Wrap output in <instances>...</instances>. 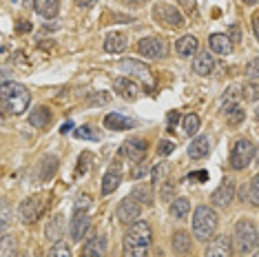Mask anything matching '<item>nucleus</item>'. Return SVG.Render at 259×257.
<instances>
[{
	"mask_svg": "<svg viewBox=\"0 0 259 257\" xmlns=\"http://www.w3.org/2000/svg\"><path fill=\"white\" fill-rule=\"evenodd\" d=\"M131 197H138V204H151V202H153L151 189H146V186H138V189L133 191Z\"/></svg>",
	"mask_w": 259,
	"mask_h": 257,
	"instance_id": "nucleus-35",
	"label": "nucleus"
},
{
	"mask_svg": "<svg viewBox=\"0 0 259 257\" xmlns=\"http://www.w3.org/2000/svg\"><path fill=\"white\" fill-rule=\"evenodd\" d=\"M138 54L142 58H151V60H160L166 56V42L160 36H149L138 42Z\"/></svg>",
	"mask_w": 259,
	"mask_h": 257,
	"instance_id": "nucleus-7",
	"label": "nucleus"
},
{
	"mask_svg": "<svg viewBox=\"0 0 259 257\" xmlns=\"http://www.w3.org/2000/svg\"><path fill=\"white\" fill-rule=\"evenodd\" d=\"M224 115H226V122H228V124L237 126V124H241V122H244L246 111H244V107H241V104L233 102V104H226V111H224Z\"/></svg>",
	"mask_w": 259,
	"mask_h": 257,
	"instance_id": "nucleus-28",
	"label": "nucleus"
},
{
	"mask_svg": "<svg viewBox=\"0 0 259 257\" xmlns=\"http://www.w3.org/2000/svg\"><path fill=\"white\" fill-rule=\"evenodd\" d=\"M248 202L252 206L259 204V178H252L250 184H248Z\"/></svg>",
	"mask_w": 259,
	"mask_h": 257,
	"instance_id": "nucleus-36",
	"label": "nucleus"
},
{
	"mask_svg": "<svg viewBox=\"0 0 259 257\" xmlns=\"http://www.w3.org/2000/svg\"><path fill=\"white\" fill-rule=\"evenodd\" d=\"M217 224H220V218H217L213 206H197L195 208V213H193V235H195L199 242L213 239L217 233Z\"/></svg>",
	"mask_w": 259,
	"mask_h": 257,
	"instance_id": "nucleus-2",
	"label": "nucleus"
},
{
	"mask_svg": "<svg viewBox=\"0 0 259 257\" xmlns=\"http://www.w3.org/2000/svg\"><path fill=\"white\" fill-rule=\"evenodd\" d=\"M233 246L239 255L252 253L257 246V226L250 220H239L233 231Z\"/></svg>",
	"mask_w": 259,
	"mask_h": 257,
	"instance_id": "nucleus-3",
	"label": "nucleus"
},
{
	"mask_svg": "<svg viewBox=\"0 0 259 257\" xmlns=\"http://www.w3.org/2000/svg\"><path fill=\"white\" fill-rule=\"evenodd\" d=\"M75 138H80V140H91L93 138V133L89 131V126H80V128H75Z\"/></svg>",
	"mask_w": 259,
	"mask_h": 257,
	"instance_id": "nucleus-44",
	"label": "nucleus"
},
{
	"mask_svg": "<svg viewBox=\"0 0 259 257\" xmlns=\"http://www.w3.org/2000/svg\"><path fill=\"white\" fill-rule=\"evenodd\" d=\"M182 128H184V133L188 138L195 136V133L199 131V115L195 113H186L184 118H182Z\"/></svg>",
	"mask_w": 259,
	"mask_h": 257,
	"instance_id": "nucleus-32",
	"label": "nucleus"
},
{
	"mask_svg": "<svg viewBox=\"0 0 259 257\" xmlns=\"http://www.w3.org/2000/svg\"><path fill=\"white\" fill-rule=\"evenodd\" d=\"M131 3H133V5H138V7H140V5H146L149 0H131Z\"/></svg>",
	"mask_w": 259,
	"mask_h": 257,
	"instance_id": "nucleus-54",
	"label": "nucleus"
},
{
	"mask_svg": "<svg viewBox=\"0 0 259 257\" xmlns=\"http://www.w3.org/2000/svg\"><path fill=\"white\" fill-rule=\"evenodd\" d=\"M29 29H31V22H27V20H20V22H18V31H20V33L29 31Z\"/></svg>",
	"mask_w": 259,
	"mask_h": 257,
	"instance_id": "nucleus-50",
	"label": "nucleus"
},
{
	"mask_svg": "<svg viewBox=\"0 0 259 257\" xmlns=\"http://www.w3.org/2000/svg\"><path fill=\"white\" fill-rule=\"evenodd\" d=\"M89 162H91V155L89 153H82L80 155V166H78V171H75V175H82V173L89 171Z\"/></svg>",
	"mask_w": 259,
	"mask_h": 257,
	"instance_id": "nucleus-41",
	"label": "nucleus"
},
{
	"mask_svg": "<svg viewBox=\"0 0 259 257\" xmlns=\"http://www.w3.org/2000/svg\"><path fill=\"white\" fill-rule=\"evenodd\" d=\"M56 168H58V157H56V155L42 157V162H40V175H38V180H40V182L49 180L51 175L56 173Z\"/></svg>",
	"mask_w": 259,
	"mask_h": 257,
	"instance_id": "nucleus-30",
	"label": "nucleus"
},
{
	"mask_svg": "<svg viewBox=\"0 0 259 257\" xmlns=\"http://www.w3.org/2000/svg\"><path fill=\"white\" fill-rule=\"evenodd\" d=\"M178 120H180V113H178V111H170V113H168V118H166V122H168V128H170V131H173V126L178 124Z\"/></svg>",
	"mask_w": 259,
	"mask_h": 257,
	"instance_id": "nucleus-46",
	"label": "nucleus"
},
{
	"mask_svg": "<svg viewBox=\"0 0 259 257\" xmlns=\"http://www.w3.org/2000/svg\"><path fill=\"white\" fill-rule=\"evenodd\" d=\"M122 151L131 162H142L146 151H149V144H146L144 138H128L124 144H122Z\"/></svg>",
	"mask_w": 259,
	"mask_h": 257,
	"instance_id": "nucleus-9",
	"label": "nucleus"
},
{
	"mask_svg": "<svg viewBox=\"0 0 259 257\" xmlns=\"http://www.w3.org/2000/svg\"><path fill=\"white\" fill-rule=\"evenodd\" d=\"M231 42H239V27L237 25H231Z\"/></svg>",
	"mask_w": 259,
	"mask_h": 257,
	"instance_id": "nucleus-49",
	"label": "nucleus"
},
{
	"mask_svg": "<svg viewBox=\"0 0 259 257\" xmlns=\"http://www.w3.org/2000/svg\"><path fill=\"white\" fill-rule=\"evenodd\" d=\"M170 244H173V253L178 257H186L193 250L191 235H188L186 231H178V233H175L173 239H170Z\"/></svg>",
	"mask_w": 259,
	"mask_h": 257,
	"instance_id": "nucleus-17",
	"label": "nucleus"
},
{
	"mask_svg": "<svg viewBox=\"0 0 259 257\" xmlns=\"http://www.w3.org/2000/svg\"><path fill=\"white\" fill-rule=\"evenodd\" d=\"M175 51L182 56V58H193L199 51V40L195 36H182L178 42H175Z\"/></svg>",
	"mask_w": 259,
	"mask_h": 257,
	"instance_id": "nucleus-16",
	"label": "nucleus"
},
{
	"mask_svg": "<svg viewBox=\"0 0 259 257\" xmlns=\"http://www.w3.org/2000/svg\"><path fill=\"white\" fill-rule=\"evenodd\" d=\"M0 257H18V244H16L14 235L0 237Z\"/></svg>",
	"mask_w": 259,
	"mask_h": 257,
	"instance_id": "nucleus-31",
	"label": "nucleus"
},
{
	"mask_svg": "<svg viewBox=\"0 0 259 257\" xmlns=\"http://www.w3.org/2000/svg\"><path fill=\"white\" fill-rule=\"evenodd\" d=\"M140 215H142V204H138L133 197H126V200L117 206V220H120L122 224H131V222L140 220Z\"/></svg>",
	"mask_w": 259,
	"mask_h": 257,
	"instance_id": "nucleus-11",
	"label": "nucleus"
},
{
	"mask_svg": "<svg viewBox=\"0 0 259 257\" xmlns=\"http://www.w3.org/2000/svg\"><path fill=\"white\" fill-rule=\"evenodd\" d=\"M11 215H14V213H11L9 204L0 200V235H3V233L9 229V224H11Z\"/></svg>",
	"mask_w": 259,
	"mask_h": 257,
	"instance_id": "nucleus-33",
	"label": "nucleus"
},
{
	"mask_svg": "<svg viewBox=\"0 0 259 257\" xmlns=\"http://www.w3.org/2000/svg\"><path fill=\"white\" fill-rule=\"evenodd\" d=\"M257 22H259V18H257V14L252 16V33H255V38L259 36V27H257Z\"/></svg>",
	"mask_w": 259,
	"mask_h": 257,
	"instance_id": "nucleus-52",
	"label": "nucleus"
},
{
	"mask_svg": "<svg viewBox=\"0 0 259 257\" xmlns=\"http://www.w3.org/2000/svg\"><path fill=\"white\" fill-rule=\"evenodd\" d=\"M71 128H73V124H71V122H67V124H62L60 133H67V131H71Z\"/></svg>",
	"mask_w": 259,
	"mask_h": 257,
	"instance_id": "nucleus-53",
	"label": "nucleus"
},
{
	"mask_svg": "<svg viewBox=\"0 0 259 257\" xmlns=\"http://www.w3.org/2000/svg\"><path fill=\"white\" fill-rule=\"evenodd\" d=\"M252 257H257V255H252Z\"/></svg>",
	"mask_w": 259,
	"mask_h": 257,
	"instance_id": "nucleus-58",
	"label": "nucleus"
},
{
	"mask_svg": "<svg viewBox=\"0 0 259 257\" xmlns=\"http://www.w3.org/2000/svg\"><path fill=\"white\" fill-rule=\"evenodd\" d=\"M62 233H64V218L58 213V215H54V218H49V222H47L45 235H47V239H51V242H60Z\"/></svg>",
	"mask_w": 259,
	"mask_h": 257,
	"instance_id": "nucleus-20",
	"label": "nucleus"
},
{
	"mask_svg": "<svg viewBox=\"0 0 259 257\" xmlns=\"http://www.w3.org/2000/svg\"><path fill=\"white\" fill-rule=\"evenodd\" d=\"M22 3H25V7H31V5L36 3V0H22Z\"/></svg>",
	"mask_w": 259,
	"mask_h": 257,
	"instance_id": "nucleus-55",
	"label": "nucleus"
},
{
	"mask_svg": "<svg viewBox=\"0 0 259 257\" xmlns=\"http://www.w3.org/2000/svg\"><path fill=\"white\" fill-rule=\"evenodd\" d=\"M244 3H246V5H257L259 0H244Z\"/></svg>",
	"mask_w": 259,
	"mask_h": 257,
	"instance_id": "nucleus-56",
	"label": "nucleus"
},
{
	"mask_svg": "<svg viewBox=\"0 0 259 257\" xmlns=\"http://www.w3.org/2000/svg\"><path fill=\"white\" fill-rule=\"evenodd\" d=\"M113 87H115V91L120 93V98H124L126 102L138 100V96H140V87L135 84V82H131L128 78H117L115 82H113Z\"/></svg>",
	"mask_w": 259,
	"mask_h": 257,
	"instance_id": "nucleus-14",
	"label": "nucleus"
},
{
	"mask_svg": "<svg viewBox=\"0 0 259 257\" xmlns=\"http://www.w3.org/2000/svg\"><path fill=\"white\" fill-rule=\"evenodd\" d=\"M31 102L27 87H22L20 82H3L0 84V104L3 109L11 115H22Z\"/></svg>",
	"mask_w": 259,
	"mask_h": 257,
	"instance_id": "nucleus-1",
	"label": "nucleus"
},
{
	"mask_svg": "<svg viewBox=\"0 0 259 257\" xmlns=\"http://www.w3.org/2000/svg\"><path fill=\"white\" fill-rule=\"evenodd\" d=\"M188 213H191V202H188L186 197H178V200H173V204H170V218L173 220H184Z\"/></svg>",
	"mask_w": 259,
	"mask_h": 257,
	"instance_id": "nucleus-29",
	"label": "nucleus"
},
{
	"mask_svg": "<svg viewBox=\"0 0 259 257\" xmlns=\"http://www.w3.org/2000/svg\"><path fill=\"white\" fill-rule=\"evenodd\" d=\"M248 78H250V82H257V58H252L248 64Z\"/></svg>",
	"mask_w": 259,
	"mask_h": 257,
	"instance_id": "nucleus-43",
	"label": "nucleus"
},
{
	"mask_svg": "<svg viewBox=\"0 0 259 257\" xmlns=\"http://www.w3.org/2000/svg\"><path fill=\"white\" fill-rule=\"evenodd\" d=\"M175 193V184L170 180H162V189H160V197L162 200H170Z\"/></svg>",
	"mask_w": 259,
	"mask_h": 257,
	"instance_id": "nucleus-39",
	"label": "nucleus"
},
{
	"mask_svg": "<svg viewBox=\"0 0 259 257\" xmlns=\"http://www.w3.org/2000/svg\"><path fill=\"white\" fill-rule=\"evenodd\" d=\"M144 175H146V166H144V164L135 166L133 171H131V178H133V180H140V178H144Z\"/></svg>",
	"mask_w": 259,
	"mask_h": 257,
	"instance_id": "nucleus-45",
	"label": "nucleus"
},
{
	"mask_svg": "<svg viewBox=\"0 0 259 257\" xmlns=\"http://www.w3.org/2000/svg\"><path fill=\"white\" fill-rule=\"evenodd\" d=\"M104 126L111 128V131H126V128H133L135 122L126 115H120V113H109L104 118Z\"/></svg>",
	"mask_w": 259,
	"mask_h": 257,
	"instance_id": "nucleus-23",
	"label": "nucleus"
},
{
	"mask_svg": "<svg viewBox=\"0 0 259 257\" xmlns=\"http://www.w3.org/2000/svg\"><path fill=\"white\" fill-rule=\"evenodd\" d=\"M120 69L124 73L140 75V78H142L146 84H151V71H149V67H146V64L138 62V60H124V62H120Z\"/></svg>",
	"mask_w": 259,
	"mask_h": 257,
	"instance_id": "nucleus-21",
	"label": "nucleus"
},
{
	"mask_svg": "<svg viewBox=\"0 0 259 257\" xmlns=\"http://www.w3.org/2000/svg\"><path fill=\"white\" fill-rule=\"evenodd\" d=\"M153 242V231L144 220L131 222L128 231L124 233V244H135V246H151Z\"/></svg>",
	"mask_w": 259,
	"mask_h": 257,
	"instance_id": "nucleus-6",
	"label": "nucleus"
},
{
	"mask_svg": "<svg viewBox=\"0 0 259 257\" xmlns=\"http://www.w3.org/2000/svg\"><path fill=\"white\" fill-rule=\"evenodd\" d=\"M126 47H128V42H126L124 33H109V36L104 38V51H109V54H122Z\"/></svg>",
	"mask_w": 259,
	"mask_h": 257,
	"instance_id": "nucleus-24",
	"label": "nucleus"
},
{
	"mask_svg": "<svg viewBox=\"0 0 259 257\" xmlns=\"http://www.w3.org/2000/svg\"><path fill=\"white\" fill-rule=\"evenodd\" d=\"M173 149H175V142H170V140H162L160 147H157V153L168 155V153H173Z\"/></svg>",
	"mask_w": 259,
	"mask_h": 257,
	"instance_id": "nucleus-40",
	"label": "nucleus"
},
{
	"mask_svg": "<svg viewBox=\"0 0 259 257\" xmlns=\"http://www.w3.org/2000/svg\"><path fill=\"white\" fill-rule=\"evenodd\" d=\"M49 122H51V111L47 107H36L29 115V124L36 128H45Z\"/></svg>",
	"mask_w": 259,
	"mask_h": 257,
	"instance_id": "nucleus-26",
	"label": "nucleus"
},
{
	"mask_svg": "<svg viewBox=\"0 0 259 257\" xmlns=\"http://www.w3.org/2000/svg\"><path fill=\"white\" fill-rule=\"evenodd\" d=\"M252 157H255V144L246 138H239L233 144V151H231V166L235 171H241V168H246L250 164Z\"/></svg>",
	"mask_w": 259,
	"mask_h": 257,
	"instance_id": "nucleus-5",
	"label": "nucleus"
},
{
	"mask_svg": "<svg viewBox=\"0 0 259 257\" xmlns=\"http://www.w3.org/2000/svg\"><path fill=\"white\" fill-rule=\"evenodd\" d=\"M166 173H168V164H166V162H160V164H155V168L151 171L153 182H162V180L166 178Z\"/></svg>",
	"mask_w": 259,
	"mask_h": 257,
	"instance_id": "nucleus-37",
	"label": "nucleus"
},
{
	"mask_svg": "<svg viewBox=\"0 0 259 257\" xmlns=\"http://www.w3.org/2000/svg\"><path fill=\"white\" fill-rule=\"evenodd\" d=\"M96 3H98V0H75V5H78L80 9H91Z\"/></svg>",
	"mask_w": 259,
	"mask_h": 257,
	"instance_id": "nucleus-47",
	"label": "nucleus"
},
{
	"mask_svg": "<svg viewBox=\"0 0 259 257\" xmlns=\"http://www.w3.org/2000/svg\"><path fill=\"white\" fill-rule=\"evenodd\" d=\"M191 180H208V173H206V171H197V173H191Z\"/></svg>",
	"mask_w": 259,
	"mask_h": 257,
	"instance_id": "nucleus-51",
	"label": "nucleus"
},
{
	"mask_svg": "<svg viewBox=\"0 0 259 257\" xmlns=\"http://www.w3.org/2000/svg\"><path fill=\"white\" fill-rule=\"evenodd\" d=\"M45 195H31V197H27L25 202L20 204V220L25 222V224H33L40 215H42L45 211Z\"/></svg>",
	"mask_w": 259,
	"mask_h": 257,
	"instance_id": "nucleus-8",
	"label": "nucleus"
},
{
	"mask_svg": "<svg viewBox=\"0 0 259 257\" xmlns=\"http://www.w3.org/2000/svg\"><path fill=\"white\" fill-rule=\"evenodd\" d=\"M246 98H248L250 102H257V82H250L248 87H246Z\"/></svg>",
	"mask_w": 259,
	"mask_h": 257,
	"instance_id": "nucleus-42",
	"label": "nucleus"
},
{
	"mask_svg": "<svg viewBox=\"0 0 259 257\" xmlns=\"http://www.w3.org/2000/svg\"><path fill=\"white\" fill-rule=\"evenodd\" d=\"M208 45L213 49V54H220V56H228L233 51V42L228 38V33H213L208 38Z\"/></svg>",
	"mask_w": 259,
	"mask_h": 257,
	"instance_id": "nucleus-19",
	"label": "nucleus"
},
{
	"mask_svg": "<svg viewBox=\"0 0 259 257\" xmlns=\"http://www.w3.org/2000/svg\"><path fill=\"white\" fill-rule=\"evenodd\" d=\"M153 18L160 22V25L168 27V29L184 27V16H182L180 9L170 3H157L155 7H153Z\"/></svg>",
	"mask_w": 259,
	"mask_h": 257,
	"instance_id": "nucleus-4",
	"label": "nucleus"
},
{
	"mask_svg": "<svg viewBox=\"0 0 259 257\" xmlns=\"http://www.w3.org/2000/svg\"><path fill=\"white\" fill-rule=\"evenodd\" d=\"M11 3H16V0H11Z\"/></svg>",
	"mask_w": 259,
	"mask_h": 257,
	"instance_id": "nucleus-57",
	"label": "nucleus"
},
{
	"mask_svg": "<svg viewBox=\"0 0 259 257\" xmlns=\"http://www.w3.org/2000/svg\"><path fill=\"white\" fill-rule=\"evenodd\" d=\"M47 257H71V248L67 246V242H56L49 248V255Z\"/></svg>",
	"mask_w": 259,
	"mask_h": 257,
	"instance_id": "nucleus-34",
	"label": "nucleus"
},
{
	"mask_svg": "<svg viewBox=\"0 0 259 257\" xmlns=\"http://www.w3.org/2000/svg\"><path fill=\"white\" fill-rule=\"evenodd\" d=\"M33 7L42 18H56L60 11V0H36Z\"/></svg>",
	"mask_w": 259,
	"mask_h": 257,
	"instance_id": "nucleus-25",
	"label": "nucleus"
},
{
	"mask_svg": "<svg viewBox=\"0 0 259 257\" xmlns=\"http://www.w3.org/2000/svg\"><path fill=\"white\" fill-rule=\"evenodd\" d=\"M180 3H184L186 14H195V0H180Z\"/></svg>",
	"mask_w": 259,
	"mask_h": 257,
	"instance_id": "nucleus-48",
	"label": "nucleus"
},
{
	"mask_svg": "<svg viewBox=\"0 0 259 257\" xmlns=\"http://www.w3.org/2000/svg\"><path fill=\"white\" fill-rule=\"evenodd\" d=\"M210 151V140L208 136H197L195 140H191V147H188V155L193 160H202V157L208 155Z\"/></svg>",
	"mask_w": 259,
	"mask_h": 257,
	"instance_id": "nucleus-22",
	"label": "nucleus"
},
{
	"mask_svg": "<svg viewBox=\"0 0 259 257\" xmlns=\"http://www.w3.org/2000/svg\"><path fill=\"white\" fill-rule=\"evenodd\" d=\"M122 182V175L117 173V171H109V173H104V178H102V184H100V193L102 195H111L117 186H120Z\"/></svg>",
	"mask_w": 259,
	"mask_h": 257,
	"instance_id": "nucleus-27",
	"label": "nucleus"
},
{
	"mask_svg": "<svg viewBox=\"0 0 259 257\" xmlns=\"http://www.w3.org/2000/svg\"><path fill=\"white\" fill-rule=\"evenodd\" d=\"M89 229H91V220L87 213H75L71 222H69V235H71L73 242H82Z\"/></svg>",
	"mask_w": 259,
	"mask_h": 257,
	"instance_id": "nucleus-10",
	"label": "nucleus"
},
{
	"mask_svg": "<svg viewBox=\"0 0 259 257\" xmlns=\"http://www.w3.org/2000/svg\"><path fill=\"white\" fill-rule=\"evenodd\" d=\"M91 206V197L89 195H80L73 204V213H87V208Z\"/></svg>",
	"mask_w": 259,
	"mask_h": 257,
	"instance_id": "nucleus-38",
	"label": "nucleus"
},
{
	"mask_svg": "<svg viewBox=\"0 0 259 257\" xmlns=\"http://www.w3.org/2000/svg\"><path fill=\"white\" fill-rule=\"evenodd\" d=\"M233 197H235V184L231 182V180H224V184L217 186V189L213 191L210 202H213L215 206H220V208H226L228 204L233 202Z\"/></svg>",
	"mask_w": 259,
	"mask_h": 257,
	"instance_id": "nucleus-12",
	"label": "nucleus"
},
{
	"mask_svg": "<svg viewBox=\"0 0 259 257\" xmlns=\"http://www.w3.org/2000/svg\"><path fill=\"white\" fill-rule=\"evenodd\" d=\"M107 255V237L100 233V235H93L84 242V250H82V257H104Z\"/></svg>",
	"mask_w": 259,
	"mask_h": 257,
	"instance_id": "nucleus-13",
	"label": "nucleus"
},
{
	"mask_svg": "<svg viewBox=\"0 0 259 257\" xmlns=\"http://www.w3.org/2000/svg\"><path fill=\"white\" fill-rule=\"evenodd\" d=\"M193 58H195V60H193V71H195L197 75H208L210 71H213L215 58L210 56L208 51H197Z\"/></svg>",
	"mask_w": 259,
	"mask_h": 257,
	"instance_id": "nucleus-15",
	"label": "nucleus"
},
{
	"mask_svg": "<svg viewBox=\"0 0 259 257\" xmlns=\"http://www.w3.org/2000/svg\"><path fill=\"white\" fill-rule=\"evenodd\" d=\"M204 257H231V242L226 237H215L206 246Z\"/></svg>",
	"mask_w": 259,
	"mask_h": 257,
	"instance_id": "nucleus-18",
	"label": "nucleus"
}]
</instances>
